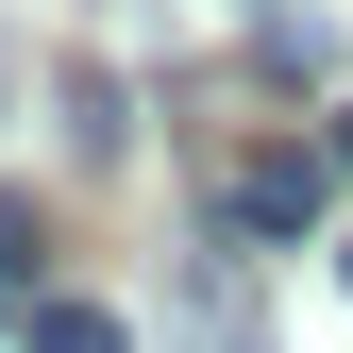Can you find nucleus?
Wrapping results in <instances>:
<instances>
[{
  "label": "nucleus",
  "mask_w": 353,
  "mask_h": 353,
  "mask_svg": "<svg viewBox=\"0 0 353 353\" xmlns=\"http://www.w3.org/2000/svg\"><path fill=\"white\" fill-rule=\"evenodd\" d=\"M219 219L286 252V236H320V219H336V168L303 152V135H270V152H236V168H219Z\"/></svg>",
  "instance_id": "nucleus-1"
},
{
  "label": "nucleus",
  "mask_w": 353,
  "mask_h": 353,
  "mask_svg": "<svg viewBox=\"0 0 353 353\" xmlns=\"http://www.w3.org/2000/svg\"><path fill=\"white\" fill-rule=\"evenodd\" d=\"M34 252H51V219H34L17 185H0V303H17V286H34Z\"/></svg>",
  "instance_id": "nucleus-4"
},
{
  "label": "nucleus",
  "mask_w": 353,
  "mask_h": 353,
  "mask_svg": "<svg viewBox=\"0 0 353 353\" xmlns=\"http://www.w3.org/2000/svg\"><path fill=\"white\" fill-rule=\"evenodd\" d=\"M336 286H353V236H336Z\"/></svg>",
  "instance_id": "nucleus-6"
},
{
  "label": "nucleus",
  "mask_w": 353,
  "mask_h": 353,
  "mask_svg": "<svg viewBox=\"0 0 353 353\" xmlns=\"http://www.w3.org/2000/svg\"><path fill=\"white\" fill-rule=\"evenodd\" d=\"M320 168H336V185H353V101H336V118H320Z\"/></svg>",
  "instance_id": "nucleus-5"
},
{
  "label": "nucleus",
  "mask_w": 353,
  "mask_h": 353,
  "mask_svg": "<svg viewBox=\"0 0 353 353\" xmlns=\"http://www.w3.org/2000/svg\"><path fill=\"white\" fill-rule=\"evenodd\" d=\"M17 353H135V336H118V303H34Z\"/></svg>",
  "instance_id": "nucleus-2"
},
{
  "label": "nucleus",
  "mask_w": 353,
  "mask_h": 353,
  "mask_svg": "<svg viewBox=\"0 0 353 353\" xmlns=\"http://www.w3.org/2000/svg\"><path fill=\"white\" fill-rule=\"evenodd\" d=\"M68 135H84V152H118V135H135V101H118L101 68H68Z\"/></svg>",
  "instance_id": "nucleus-3"
}]
</instances>
